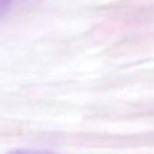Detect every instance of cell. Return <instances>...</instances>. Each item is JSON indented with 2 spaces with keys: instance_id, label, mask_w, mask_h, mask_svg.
Returning <instances> with one entry per match:
<instances>
[{
  "instance_id": "cell-1",
  "label": "cell",
  "mask_w": 154,
  "mask_h": 154,
  "mask_svg": "<svg viewBox=\"0 0 154 154\" xmlns=\"http://www.w3.org/2000/svg\"><path fill=\"white\" fill-rule=\"evenodd\" d=\"M15 1L17 0H0V19L7 14Z\"/></svg>"
},
{
  "instance_id": "cell-2",
  "label": "cell",
  "mask_w": 154,
  "mask_h": 154,
  "mask_svg": "<svg viewBox=\"0 0 154 154\" xmlns=\"http://www.w3.org/2000/svg\"><path fill=\"white\" fill-rule=\"evenodd\" d=\"M8 154H46L43 153H36V152L24 151V150H15V151L10 152Z\"/></svg>"
}]
</instances>
